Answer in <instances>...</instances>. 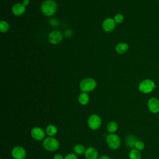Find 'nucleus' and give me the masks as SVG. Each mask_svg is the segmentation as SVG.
Returning a JSON list of instances; mask_svg holds the SVG:
<instances>
[{
  "label": "nucleus",
  "mask_w": 159,
  "mask_h": 159,
  "mask_svg": "<svg viewBox=\"0 0 159 159\" xmlns=\"http://www.w3.org/2000/svg\"><path fill=\"white\" fill-rule=\"evenodd\" d=\"M63 35L58 30L52 31L48 35V40L50 42L53 44H57L61 42L62 40Z\"/></svg>",
  "instance_id": "nucleus-10"
},
{
  "label": "nucleus",
  "mask_w": 159,
  "mask_h": 159,
  "mask_svg": "<svg viewBox=\"0 0 159 159\" xmlns=\"http://www.w3.org/2000/svg\"><path fill=\"white\" fill-rule=\"evenodd\" d=\"M24 159H27V158H24Z\"/></svg>",
  "instance_id": "nucleus-28"
},
{
  "label": "nucleus",
  "mask_w": 159,
  "mask_h": 159,
  "mask_svg": "<svg viewBox=\"0 0 159 159\" xmlns=\"http://www.w3.org/2000/svg\"><path fill=\"white\" fill-rule=\"evenodd\" d=\"M22 4H23L25 6H27V5L29 4V0H24L23 2H22Z\"/></svg>",
  "instance_id": "nucleus-27"
},
{
  "label": "nucleus",
  "mask_w": 159,
  "mask_h": 159,
  "mask_svg": "<svg viewBox=\"0 0 159 159\" xmlns=\"http://www.w3.org/2000/svg\"><path fill=\"white\" fill-rule=\"evenodd\" d=\"M98 159H111V158L107 155H101L99 157Z\"/></svg>",
  "instance_id": "nucleus-26"
},
{
  "label": "nucleus",
  "mask_w": 159,
  "mask_h": 159,
  "mask_svg": "<svg viewBox=\"0 0 159 159\" xmlns=\"http://www.w3.org/2000/svg\"><path fill=\"white\" fill-rule=\"evenodd\" d=\"M147 106L152 113L156 114L159 112V100L157 98L155 97L150 98L147 102Z\"/></svg>",
  "instance_id": "nucleus-9"
},
{
  "label": "nucleus",
  "mask_w": 159,
  "mask_h": 159,
  "mask_svg": "<svg viewBox=\"0 0 159 159\" xmlns=\"http://www.w3.org/2000/svg\"><path fill=\"white\" fill-rule=\"evenodd\" d=\"M137 141L136 137L132 135H128L125 139V143L130 147H134L136 142Z\"/></svg>",
  "instance_id": "nucleus-20"
},
{
  "label": "nucleus",
  "mask_w": 159,
  "mask_h": 159,
  "mask_svg": "<svg viewBox=\"0 0 159 159\" xmlns=\"http://www.w3.org/2000/svg\"><path fill=\"white\" fill-rule=\"evenodd\" d=\"M42 145L45 150L48 152H55L59 148L60 142L53 137H47L43 140Z\"/></svg>",
  "instance_id": "nucleus-1"
},
{
  "label": "nucleus",
  "mask_w": 159,
  "mask_h": 159,
  "mask_svg": "<svg viewBox=\"0 0 159 159\" xmlns=\"http://www.w3.org/2000/svg\"><path fill=\"white\" fill-rule=\"evenodd\" d=\"M96 82L93 78H86L82 80L80 84V88L83 92H89L94 89Z\"/></svg>",
  "instance_id": "nucleus-6"
},
{
  "label": "nucleus",
  "mask_w": 159,
  "mask_h": 159,
  "mask_svg": "<svg viewBox=\"0 0 159 159\" xmlns=\"http://www.w3.org/2000/svg\"><path fill=\"white\" fill-rule=\"evenodd\" d=\"M26 154L25 149L21 146H16L11 150V156L14 159H24Z\"/></svg>",
  "instance_id": "nucleus-8"
},
{
  "label": "nucleus",
  "mask_w": 159,
  "mask_h": 159,
  "mask_svg": "<svg viewBox=\"0 0 159 159\" xmlns=\"http://www.w3.org/2000/svg\"><path fill=\"white\" fill-rule=\"evenodd\" d=\"M89 97L88 94L85 92L81 93L78 96V102L81 105H86L89 102Z\"/></svg>",
  "instance_id": "nucleus-15"
},
{
  "label": "nucleus",
  "mask_w": 159,
  "mask_h": 159,
  "mask_svg": "<svg viewBox=\"0 0 159 159\" xmlns=\"http://www.w3.org/2000/svg\"><path fill=\"white\" fill-rule=\"evenodd\" d=\"M114 20L115 22H116L117 24L122 23V21L124 20V16L120 14H117V15L115 16Z\"/></svg>",
  "instance_id": "nucleus-23"
},
{
  "label": "nucleus",
  "mask_w": 159,
  "mask_h": 159,
  "mask_svg": "<svg viewBox=\"0 0 159 159\" xmlns=\"http://www.w3.org/2000/svg\"><path fill=\"white\" fill-rule=\"evenodd\" d=\"M12 11L16 16H20L25 12V6L22 3H17L13 6Z\"/></svg>",
  "instance_id": "nucleus-13"
},
{
  "label": "nucleus",
  "mask_w": 159,
  "mask_h": 159,
  "mask_svg": "<svg viewBox=\"0 0 159 159\" xmlns=\"http://www.w3.org/2000/svg\"><path fill=\"white\" fill-rule=\"evenodd\" d=\"M58 132L57 127L53 124H48L45 128V133L48 137L55 136Z\"/></svg>",
  "instance_id": "nucleus-14"
},
{
  "label": "nucleus",
  "mask_w": 159,
  "mask_h": 159,
  "mask_svg": "<svg viewBox=\"0 0 159 159\" xmlns=\"http://www.w3.org/2000/svg\"><path fill=\"white\" fill-rule=\"evenodd\" d=\"M129 48V46L125 43H120L117 45L116 47V50L117 52L119 54H124L125 53Z\"/></svg>",
  "instance_id": "nucleus-16"
},
{
  "label": "nucleus",
  "mask_w": 159,
  "mask_h": 159,
  "mask_svg": "<svg viewBox=\"0 0 159 159\" xmlns=\"http://www.w3.org/2000/svg\"><path fill=\"white\" fill-rule=\"evenodd\" d=\"M115 28V21L112 18H107L102 22V29L106 32H111Z\"/></svg>",
  "instance_id": "nucleus-12"
},
{
  "label": "nucleus",
  "mask_w": 159,
  "mask_h": 159,
  "mask_svg": "<svg viewBox=\"0 0 159 159\" xmlns=\"http://www.w3.org/2000/svg\"><path fill=\"white\" fill-rule=\"evenodd\" d=\"M106 141L108 147L112 150H116L120 145V138L115 133L108 134L106 136Z\"/></svg>",
  "instance_id": "nucleus-3"
},
{
  "label": "nucleus",
  "mask_w": 159,
  "mask_h": 159,
  "mask_svg": "<svg viewBox=\"0 0 159 159\" xmlns=\"http://www.w3.org/2000/svg\"><path fill=\"white\" fill-rule=\"evenodd\" d=\"M84 155L86 159H98L99 157L98 150L93 147H88Z\"/></svg>",
  "instance_id": "nucleus-11"
},
{
  "label": "nucleus",
  "mask_w": 159,
  "mask_h": 159,
  "mask_svg": "<svg viewBox=\"0 0 159 159\" xmlns=\"http://www.w3.org/2000/svg\"><path fill=\"white\" fill-rule=\"evenodd\" d=\"M129 159H141V153L139 150L134 148L131 149L129 153Z\"/></svg>",
  "instance_id": "nucleus-18"
},
{
  "label": "nucleus",
  "mask_w": 159,
  "mask_h": 159,
  "mask_svg": "<svg viewBox=\"0 0 159 159\" xmlns=\"http://www.w3.org/2000/svg\"><path fill=\"white\" fill-rule=\"evenodd\" d=\"M88 126L92 130H98L101 126L102 120L101 117L96 114H91L87 120Z\"/></svg>",
  "instance_id": "nucleus-5"
},
{
  "label": "nucleus",
  "mask_w": 159,
  "mask_h": 159,
  "mask_svg": "<svg viewBox=\"0 0 159 159\" xmlns=\"http://www.w3.org/2000/svg\"><path fill=\"white\" fill-rule=\"evenodd\" d=\"M134 148L139 151L140 150H142L144 149L145 148V144L144 143L142 142V141H140V140H137L135 144V146H134Z\"/></svg>",
  "instance_id": "nucleus-22"
},
{
  "label": "nucleus",
  "mask_w": 159,
  "mask_h": 159,
  "mask_svg": "<svg viewBox=\"0 0 159 159\" xmlns=\"http://www.w3.org/2000/svg\"><path fill=\"white\" fill-rule=\"evenodd\" d=\"M64 159H78V157L75 153H69L65 156Z\"/></svg>",
  "instance_id": "nucleus-24"
},
{
  "label": "nucleus",
  "mask_w": 159,
  "mask_h": 159,
  "mask_svg": "<svg viewBox=\"0 0 159 159\" xmlns=\"http://www.w3.org/2000/svg\"><path fill=\"white\" fill-rule=\"evenodd\" d=\"M45 131L40 127H34L30 130V135L32 138L37 141L43 140L45 139Z\"/></svg>",
  "instance_id": "nucleus-7"
},
{
  "label": "nucleus",
  "mask_w": 159,
  "mask_h": 159,
  "mask_svg": "<svg viewBox=\"0 0 159 159\" xmlns=\"http://www.w3.org/2000/svg\"><path fill=\"white\" fill-rule=\"evenodd\" d=\"M53 159H64V157L60 153H57L53 156Z\"/></svg>",
  "instance_id": "nucleus-25"
},
{
  "label": "nucleus",
  "mask_w": 159,
  "mask_h": 159,
  "mask_svg": "<svg viewBox=\"0 0 159 159\" xmlns=\"http://www.w3.org/2000/svg\"><path fill=\"white\" fill-rule=\"evenodd\" d=\"M9 25L6 21L1 20L0 22V30L1 32H5L9 30Z\"/></svg>",
  "instance_id": "nucleus-21"
},
{
  "label": "nucleus",
  "mask_w": 159,
  "mask_h": 159,
  "mask_svg": "<svg viewBox=\"0 0 159 159\" xmlns=\"http://www.w3.org/2000/svg\"><path fill=\"white\" fill-rule=\"evenodd\" d=\"M42 12L48 16L53 15L57 10V3L52 0H47L42 2L41 6Z\"/></svg>",
  "instance_id": "nucleus-2"
},
{
  "label": "nucleus",
  "mask_w": 159,
  "mask_h": 159,
  "mask_svg": "<svg viewBox=\"0 0 159 159\" xmlns=\"http://www.w3.org/2000/svg\"><path fill=\"white\" fill-rule=\"evenodd\" d=\"M155 86L156 84L153 81L150 79H146L139 84V89L140 92L147 94L152 92L155 89Z\"/></svg>",
  "instance_id": "nucleus-4"
},
{
  "label": "nucleus",
  "mask_w": 159,
  "mask_h": 159,
  "mask_svg": "<svg viewBox=\"0 0 159 159\" xmlns=\"http://www.w3.org/2000/svg\"><path fill=\"white\" fill-rule=\"evenodd\" d=\"M86 149V148H85V147L82 144H76L73 147L74 153H76V155H79L84 154Z\"/></svg>",
  "instance_id": "nucleus-19"
},
{
  "label": "nucleus",
  "mask_w": 159,
  "mask_h": 159,
  "mask_svg": "<svg viewBox=\"0 0 159 159\" xmlns=\"http://www.w3.org/2000/svg\"><path fill=\"white\" fill-rule=\"evenodd\" d=\"M118 129V124L115 121H111L107 125V130L110 134L115 133Z\"/></svg>",
  "instance_id": "nucleus-17"
}]
</instances>
